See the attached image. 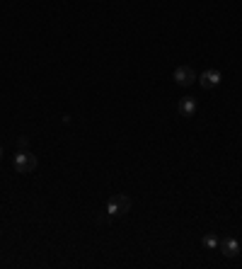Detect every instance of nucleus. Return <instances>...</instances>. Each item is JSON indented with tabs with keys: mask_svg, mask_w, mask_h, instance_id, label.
<instances>
[{
	"mask_svg": "<svg viewBox=\"0 0 242 269\" xmlns=\"http://www.w3.org/2000/svg\"><path fill=\"white\" fill-rule=\"evenodd\" d=\"M12 165H15V170H17L19 175H29V172H34L37 170V155H32L27 148H19L17 153H15V160H12Z\"/></svg>",
	"mask_w": 242,
	"mask_h": 269,
	"instance_id": "obj_1",
	"label": "nucleus"
},
{
	"mask_svg": "<svg viewBox=\"0 0 242 269\" xmlns=\"http://www.w3.org/2000/svg\"><path fill=\"white\" fill-rule=\"evenodd\" d=\"M131 211V199L126 194H114L109 201H107V216L114 218V216H124Z\"/></svg>",
	"mask_w": 242,
	"mask_h": 269,
	"instance_id": "obj_2",
	"label": "nucleus"
},
{
	"mask_svg": "<svg viewBox=\"0 0 242 269\" xmlns=\"http://www.w3.org/2000/svg\"><path fill=\"white\" fill-rule=\"evenodd\" d=\"M174 83L177 85H182V88H189V85H194L196 80H199V75L196 71L191 68V66H179V68H174Z\"/></svg>",
	"mask_w": 242,
	"mask_h": 269,
	"instance_id": "obj_3",
	"label": "nucleus"
},
{
	"mask_svg": "<svg viewBox=\"0 0 242 269\" xmlns=\"http://www.w3.org/2000/svg\"><path fill=\"white\" fill-rule=\"evenodd\" d=\"M199 85L204 90H213L221 85V73L213 71V68H208V71H204L201 75H199Z\"/></svg>",
	"mask_w": 242,
	"mask_h": 269,
	"instance_id": "obj_4",
	"label": "nucleus"
},
{
	"mask_svg": "<svg viewBox=\"0 0 242 269\" xmlns=\"http://www.w3.org/2000/svg\"><path fill=\"white\" fill-rule=\"evenodd\" d=\"M218 248H221V252H223L225 257H238L240 255V243L235 238H223L218 243Z\"/></svg>",
	"mask_w": 242,
	"mask_h": 269,
	"instance_id": "obj_5",
	"label": "nucleus"
},
{
	"mask_svg": "<svg viewBox=\"0 0 242 269\" xmlns=\"http://www.w3.org/2000/svg\"><path fill=\"white\" fill-rule=\"evenodd\" d=\"M196 109H199V105H196V100H194V97H182V100H179V105H177L179 117H194V114H196Z\"/></svg>",
	"mask_w": 242,
	"mask_h": 269,
	"instance_id": "obj_6",
	"label": "nucleus"
},
{
	"mask_svg": "<svg viewBox=\"0 0 242 269\" xmlns=\"http://www.w3.org/2000/svg\"><path fill=\"white\" fill-rule=\"evenodd\" d=\"M218 243H221V240H218V235L216 233H206L204 235V248H208V250H216Z\"/></svg>",
	"mask_w": 242,
	"mask_h": 269,
	"instance_id": "obj_7",
	"label": "nucleus"
},
{
	"mask_svg": "<svg viewBox=\"0 0 242 269\" xmlns=\"http://www.w3.org/2000/svg\"><path fill=\"white\" fill-rule=\"evenodd\" d=\"M27 143H29V141H27V136H22V138H19V141H17V145H19V148H27Z\"/></svg>",
	"mask_w": 242,
	"mask_h": 269,
	"instance_id": "obj_8",
	"label": "nucleus"
},
{
	"mask_svg": "<svg viewBox=\"0 0 242 269\" xmlns=\"http://www.w3.org/2000/svg\"><path fill=\"white\" fill-rule=\"evenodd\" d=\"M0 158H2V145H0Z\"/></svg>",
	"mask_w": 242,
	"mask_h": 269,
	"instance_id": "obj_9",
	"label": "nucleus"
}]
</instances>
